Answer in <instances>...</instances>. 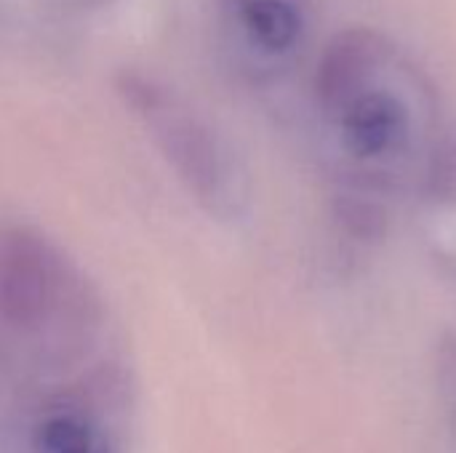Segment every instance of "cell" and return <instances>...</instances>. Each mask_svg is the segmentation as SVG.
I'll use <instances>...</instances> for the list:
<instances>
[{
    "label": "cell",
    "mask_w": 456,
    "mask_h": 453,
    "mask_svg": "<svg viewBox=\"0 0 456 453\" xmlns=\"http://www.w3.org/2000/svg\"><path fill=\"white\" fill-rule=\"evenodd\" d=\"M411 88L417 69L401 43L374 27L337 32L315 67L318 104L339 125L342 147L358 160L398 152L409 142Z\"/></svg>",
    "instance_id": "6da1fadb"
},
{
    "label": "cell",
    "mask_w": 456,
    "mask_h": 453,
    "mask_svg": "<svg viewBox=\"0 0 456 453\" xmlns=\"http://www.w3.org/2000/svg\"><path fill=\"white\" fill-rule=\"evenodd\" d=\"M118 93L142 117L187 190L216 216L238 211L240 176L227 144L174 91L155 77L123 72Z\"/></svg>",
    "instance_id": "7a4b0ae2"
},
{
    "label": "cell",
    "mask_w": 456,
    "mask_h": 453,
    "mask_svg": "<svg viewBox=\"0 0 456 453\" xmlns=\"http://www.w3.org/2000/svg\"><path fill=\"white\" fill-rule=\"evenodd\" d=\"M64 267L59 254L29 230L0 235V312L19 328H43L59 307Z\"/></svg>",
    "instance_id": "3957f363"
},
{
    "label": "cell",
    "mask_w": 456,
    "mask_h": 453,
    "mask_svg": "<svg viewBox=\"0 0 456 453\" xmlns=\"http://www.w3.org/2000/svg\"><path fill=\"white\" fill-rule=\"evenodd\" d=\"M240 45L262 61L283 64L305 45L310 0H224Z\"/></svg>",
    "instance_id": "277c9868"
},
{
    "label": "cell",
    "mask_w": 456,
    "mask_h": 453,
    "mask_svg": "<svg viewBox=\"0 0 456 453\" xmlns=\"http://www.w3.org/2000/svg\"><path fill=\"white\" fill-rule=\"evenodd\" d=\"M35 453H112L110 438L77 414L45 417L32 438Z\"/></svg>",
    "instance_id": "5b68a950"
}]
</instances>
